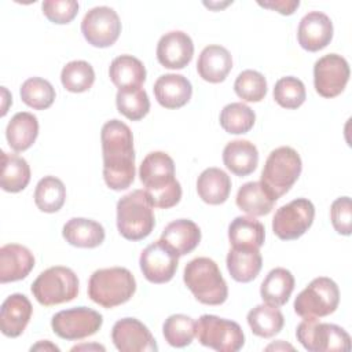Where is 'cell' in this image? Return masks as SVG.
<instances>
[{
  "label": "cell",
  "mask_w": 352,
  "mask_h": 352,
  "mask_svg": "<svg viewBox=\"0 0 352 352\" xmlns=\"http://www.w3.org/2000/svg\"><path fill=\"white\" fill-rule=\"evenodd\" d=\"M103 154V179L114 191L126 190L135 179L133 136L120 120H110L100 132Z\"/></svg>",
  "instance_id": "1"
},
{
  "label": "cell",
  "mask_w": 352,
  "mask_h": 352,
  "mask_svg": "<svg viewBox=\"0 0 352 352\" xmlns=\"http://www.w3.org/2000/svg\"><path fill=\"white\" fill-rule=\"evenodd\" d=\"M139 177L153 208L169 209L180 202L182 186L175 177V162L169 154L148 153L140 164Z\"/></svg>",
  "instance_id": "2"
},
{
  "label": "cell",
  "mask_w": 352,
  "mask_h": 352,
  "mask_svg": "<svg viewBox=\"0 0 352 352\" xmlns=\"http://www.w3.org/2000/svg\"><path fill=\"white\" fill-rule=\"evenodd\" d=\"M183 280L201 304L220 305L228 297V286L219 265L209 257H197L187 263Z\"/></svg>",
  "instance_id": "3"
},
{
  "label": "cell",
  "mask_w": 352,
  "mask_h": 352,
  "mask_svg": "<svg viewBox=\"0 0 352 352\" xmlns=\"http://www.w3.org/2000/svg\"><path fill=\"white\" fill-rule=\"evenodd\" d=\"M136 280L124 267L96 270L88 280V297L103 308H114L132 298Z\"/></svg>",
  "instance_id": "4"
},
{
  "label": "cell",
  "mask_w": 352,
  "mask_h": 352,
  "mask_svg": "<svg viewBox=\"0 0 352 352\" xmlns=\"http://www.w3.org/2000/svg\"><path fill=\"white\" fill-rule=\"evenodd\" d=\"M155 226L153 205L144 190H133L117 202V228L128 241L147 238Z\"/></svg>",
  "instance_id": "5"
},
{
  "label": "cell",
  "mask_w": 352,
  "mask_h": 352,
  "mask_svg": "<svg viewBox=\"0 0 352 352\" xmlns=\"http://www.w3.org/2000/svg\"><path fill=\"white\" fill-rule=\"evenodd\" d=\"M301 169L302 162L300 154L289 146H282L272 150L267 157L260 182L278 201L297 182Z\"/></svg>",
  "instance_id": "6"
},
{
  "label": "cell",
  "mask_w": 352,
  "mask_h": 352,
  "mask_svg": "<svg viewBox=\"0 0 352 352\" xmlns=\"http://www.w3.org/2000/svg\"><path fill=\"white\" fill-rule=\"evenodd\" d=\"M78 278L73 270L62 265L50 267L32 283V294L44 307L69 302L78 296Z\"/></svg>",
  "instance_id": "7"
},
{
  "label": "cell",
  "mask_w": 352,
  "mask_h": 352,
  "mask_svg": "<svg viewBox=\"0 0 352 352\" xmlns=\"http://www.w3.org/2000/svg\"><path fill=\"white\" fill-rule=\"evenodd\" d=\"M340 302V289L337 283L327 278L319 276L296 297L294 312L302 319H319L333 314Z\"/></svg>",
  "instance_id": "8"
},
{
  "label": "cell",
  "mask_w": 352,
  "mask_h": 352,
  "mask_svg": "<svg viewBox=\"0 0 352 352\" xmlns=\"http://www.w3.org/2000/svg\"><path fill=\"white\" fill-rule=\"evenodd\" d=\"M195 337L204 346L219 352H236L245 344V334L236 322L209 314L198 319Z\"/></svg>",
  "instance_id": "9"
},
{
  "label": "cell",
  "mask_w": 352,
  "mask_h": 352,
  "mask_svg": "<svg viewBox=\"0 0 352 352\" xmlns=\"http://www.w3.org/2000/svg\"><path fill=\"white\" fill-rule=\"evenodd\" d=\"M296 337L309 352H348L351 349V337L342 327L320 323L318 319H304L297 326Z\"/></svg>",
  "instance_id": "10"
},
{
  "label": "cell",
  "mask_w": 352,
  "mask_h": 352,
  "mask_svg": "<svg viewBox=\"0 0 352 352\" xmlns=\"http://www.w3.org/2000/svg\"><path fill=\"white\" fill-rule=\"evenodd\" d=\"M315 206L307 198H297L280 206L272 219V231L282 241L302 236L312 226Z\"/></svg>",
  "instance_id": "11"
},
{
  "label": "cell",
  "mask_w": 352,
  "mask_h": 352,
  "mask_svg": "<svg viewBox=\"0 0 352 352\" xmlns=\"http://www.w3.org/2000/svg\"><path fill=\"white\" fill-rule=\"evenodd\" d=\"M103 324L102 315L88 307H76L56 312L51 319L54 333L63 340L76 341L94 336Z\"/></svg>",
  "instance_id": "12"
},
{
  "label": "cell",
  "mask_w": 352,
  "mask_h": 352,
  "mask_svg": "<svg viewBox=\"0 0 352 352\" xmlns=\"http://www.w3.org/2000/svg\"><path fill=\"white\" fill-rule=\"evenodd\" d=\"M81 33L88 44L94 47H110L118 40L121 33L120 16L107 6L94 7L82 18Z\"/></svg>",
  "instance_id": "13"
},
{
  "label": "cell",
  "mask_w": 352,
  "mask_h": 352,
  "mask_svg": "<svg viewBox=\"0 0 352 352\" xmlns=\"http://www.w3.org/2000/svg\"><path fill=\"white\" fill-rule=\"evenodd\" d=\"M349 65L338 54H327L314 65V87L323 98H336L346 87L349 80Z\"/></svg>",
  "instance_id": "14"
},
{
  "label": "cell",
  "mask_w": 352,
  "mask_h": 352,
  "mask_svg": "<svg viewBox=\"0 0 352 352\" xmlns=\"http://www.w3.org/2000/svg\"><path fill=\"white\" fill-rule=\"evenodd\" d=\"M139 265L148 282L166 283L176 274L179 256L165 242L158 239L140 253Z\"/></svg>",
  "instance_id": "15"
},
{
  "label": "cell",
  "mask_w": 352,
  "mask_h": 352,
  "mask_svg": "<svg viewBox=\"0 0 352 352\" xmlns=\"http://www.w3.org/2000/svg\"><path fill=\"white\" fill-rule=\"evenodd\" d=\"M111 340L114 346L121 352L158 351L157 342L147 326L135 318L117 320L111 329Z\"/></svg>",
  "instance_id": "16"
},
{
  "label": "cell",
  "mask_w": 352,
  "mask_h": 352,
  "mask_svg": "<svg viewBox=\"0 0 352 352\" xmlns=\"http://www.w3.org/2000/svg\"><path fill=\"white\" fill-rule=\"evenodd\" d=\"M194 55V43L191 37L182 30L165 33L157 44V59L166 69L186 67Z\"/></svg>",
  "instance_id": "17"
},
{
  "label": "cell",
  "mask_w": 352,
  "mask_h": 352,
  "mask_svg": "<svg viewBox=\"0 0 352 352\" xmlns=\"http://www.w3.org/2000/svg\"><path fill=\"white\" fill-rule=\"evenodd\" d=\"M333 38V22L320 11H311L305 14L297 29V40L301 48L316 52L330 44Z\"/></svg>",
  "instance_id": "18"
},
{
  "label": "cell",
  "mask_w": 352,
  "mask_h": 352,
  "mask_svg": "<svg viewBox=\"0 0 352 352\" xmlns=\"http://www.w3.org/2000/svg\"><path fill=\"white\" fill-rule=\"evenodd\" d=\"M33 314V307L25 294L8 296L0 308V330L6 337L16 338L26 329Z\"/></svg>",
  "instance_id": "19"
},
{
  "label": "cell",
  "mask_w": 352,
  "mask_h": 352,
  "mask_svg": "<svg viewBox=\"0 0 352 352\" xmlns=\"http://www.w3.org/2000/svg\"><path fill=\"white\" fill-rule=\"evenodd\" d=\"M34 267L33 253L18 243H8L0 249V282L8 283L26 278Z\"/></svg>",
  "instance_id": "20"
},
{
  "label": "cell",
  "mask_w": 352,
  "mask_h": 352,
  "mask_svg": "<svg viewBox=\"0 0 352 352\" xmlns=\"http://www.w3.org/2000/svg\"><path fill=\"white\" fill-rule=\"evenodd\" d=\"M157 102L165 109L183 107L192 95L191 82L182 74L169 73L157 78L153 87Z\"/></svg>",
  "instance_id": "21"
},
{
  "label": "cell",
  "mask_w": 352,
  "mask_h": 352,
  "mask_svg": "<svg viewBox=\"0 0 352 352\" xmlns=\"http://www.w3.org/2000/svg\"><path fill=\"white\" fill-rule=\"evenodd\" d=\"M232 69V58L227 48L212 44L205 47L197 62V72L199 77L208 82L217 84L226 80Z\"/></svg>",
  "instance_id": "22"
},
{
  "label": "cell",
  "mask_w": 352,
  "mask_h": 352,
  "mask_svg": "<svg viewBox=\"0 0 352 352\" xmlns=\"http://www.w3.org/2000/svg\"><path fill=\"white\" fill-rule=\"evenodd\" d=\"M179 257L191 253L201 241L199 227L188 219H179L169 223L160 238Z\"/></svg>",
  "instance_id": "23"
},
{
  "label": "cell",
  "mask_w": 352,
  "mask_h": 352,
  "mask_svg": "<svg viewBox=\"0 0 352 352\" xmlns=\"http://www.w3.org/2000/svg\"><path fill=\"white\" fill-rule=\"evenodd\" d=\"M223 162L231 173L239 177H245L253 173L257 168V147L252 142L245 139L228 142L223 150Z\"/></svg>",
  "instance_id": "24"
},
{
  "label": "cell",
  "mask_w": 352,
  "mask_h": 352,
  "mask_svg": "<svg viewBox=\"0 0 352 352\" xmlns=\"http://www.w3.org/2000/svg\"><path fill=\"white\" fill-rule=\"evenodd\" d=\"M226 263L234 280L248 283L256 279L261 271L263 257L260 250L254 248H231Z\"/></svg>",
  "instance_id": "25"
},
{
  "label": "cell",
  "mask_w": 352,
  "mask_h": 352,
  "mask_svg": "<svg viewBox=\"0 0 352 352\" xmlns=\"http://www.w3.org/2000/svg\"><path fill=\"white\" fill-rule=\"evenodd\" d=\"M62 235L67 243L76 248L92 249L104 241V228L95 220L73 217L62 228Z\"/></svg>",
  "instance_id": "26"
},
{
  "label": "cell",
  "mask_w": 352,
  "mask_h": 352,
  "mask_svg": "<svg viewBox=\"0 0 352 352\" xmlns=\"http://www.w3.org/2000/svg\"><path fill=\"white\" fill-rule=\"evenodd\" d=\"M236 206L249 216H265L268 214L276 199L270 194L261 182H248L242 184L235 198Z\"/></svg>",
  "instance_id": "27"
},
{
  "label": "cell",
  "mask_w": 352,
  "mask_h": 352,
  "mask_svg": "<svg viewBox=\"0 0 352 352\" xmlns=\"http://www.w3.org/2000/svg\"><path fill=\"white\" fill-rule=\"evenodd\" d=\"M197 192L209 205H220L231 192V179L220 168H208L197 179Z\"/></svg>",
  "instance_id": "28"
},
{
  "label": "cell",
  "mask_w": 352,
  "mask_h": 352,
  "mask_svg": "<svg viewBox=\"0 0 352 352\" xmlns=\"http://www.w3.org/2000/svg\"><path fill=\"white\" fill-rule=\"evenodd\" d=\"M294 289V276L286 268L271 270L260 286V296L265 304L274 307L285 305Z\"/></svg>",
  "instance_id": "29"
},
{
  "label": "cell",
  "mask_w": 352,
  "mask_h": 352,
  "mask_svg": "<svg viewBox=\"0 0 352 352\" xmlns=\"http://www.w3.org/2000/svg\"><path fill=\"white\" fill-rule=\"evenodd\" d=\"M38 121L37 117L28 111H19L12 116L6 128V138L10 147L16 151L28 150L37 139Z\"/></svg>",
  "instance_id": "30"
},
{
  "label": "cell",
  "mask_w": 352,
  "mask_h": 352,
  "mask_svg": "<svg viewBox=\"0 0 352 352\" xmlns=\"http://www.w3.org/2000/svg\"><path fill=\"white\" fill-rule=\"evenodd\" d=\"M228 239L232 248H254L264 245V226L253 216H238L228 226Z\"/></svg>",
  "instance_id": "31"
},
{
  "label": "cell",
  "mask_w": 352,
  "mask_h": 352,
  "mask_svg": "<svg viewBox=\"0 0 352 352\" xmlns=\"http://www.w3.org/2000/svg\"><path fill=\"white\" fill-rule=\"evenodd\" d=\"M109 76L118 89L142 87L146 80V67L140 59L132 55H120L110 63Z\"/></svg>",
  "instance_id": "32"
},
{
  "label": "cell",
  "mask_w": 352,
  "mask_h": 352,
  "mask_svg": "<svg viewBox=\"0 0 352 352\" xmlns=\"http://www.w3.org/2000/svg\"><path fill=\"white\" fill-rule=\"evenodd\" d=\"M30 182V166L25 158L1 151L0 186L7 192H19Z\"/></svg>",
  "instance_id": "33"
},
{
  "label": "cell",
  "mask_w": 352,
  "mask_h": 352,
  "mask_svg": "<svg viewBox=\"0 0 352 352\" xmlns=\"http://www.w3.org/2000/svg\"><path fill=\"white\" fill-rule=\"evenodd\" d=\"M246 319L252 333L261 338H271L276 336L285 324V318L279 308L270 304L256 305L248 312Z\"/></svg>",
  "instance_id": "34"
},
{
  "label": "cell",
  "mask_w": 352,
  "mask_h": 352,
  "mask_svg": "<svg viewBox=\"0 0 352 352\" xmlns=\"http://www.w3.org/2000/svg\"><path fill=\"white\" fill-rule=\"evenodd\" d=\"M66 199V187L55 176H44L38 180L34 190V204L45 213L58 212Z\"/></svg>",
  "instance_id": "35"
},
{
  "label": "cell",
  "mask_w": 352,
  "mask_h": 352,
  "mask_svg": "<svg viewBox=\"0 0 352 352\" xmlns=\"http://www.w3.org/2000/svg\"><path fill=\"white\" fill-rule=\"evenodd\" d=\"M117 110L131 121L142 120L150 110L147 92L142 87L120 88L116 95Z\"/></svg>",
  "instance_id": "36"
},
{
  "label": "cell",
  "mask_w": 352,
  "mask_h": 352,
  "mask_svg": "<svg viewBox=\"0 0 352 352\" xmlns=\"http://www.w3.org/2000/svg\"><path fill=\"white\" fill-rule=\"evenodd\" d=\"M195 324L197 322L184 314L170 315L162 324L164 338L170 346L184 348L190 345L195 337Z\"/></svg>",
  "instance_id": "37"
},
{
  "label": "cell",
  "mask_w": 352,
  "mask_h": 352,
  "mask_svg": "<svg viewBox=\"0 0 352 352\" xmlns=\"http://www.w3.org/2000/svg\"><path fill=\"white\" fill-rule=\"evenodd\" d=\"M256 121L254 111L242 102L228 103L220 113L221 128L232 135L249 132Z\"/></svg>",
  "instance_id": "38"
},
{
  "label": "cell",
  "mask_w": 352,
  "mask_h": 352,
  "mask_svg": "<svg viewBox=\"0 0 352 352\" xmlns=\"http://www.w3.org/2000/svg\"><path fill=\"white\" fill-rule=\"evenodd\" d=\"M19 94L22 102L34 110H45L55 100L52 84L41 77H30L23 81Z\"/></svg>",
  "instance_id": "39"
},
{
  "label": "cell",
  "mask_w": 352,
  "mask_h": 352,
  "mask_svg": "<svg viewBox=\"0 0 352 352\" xmlns=\"http://www.w3.org/2000/svg\"><path fill=\"white\" fill-rule=\"evenodd\" d=\"M60 81L63 88L69 92H85L94 85V67L85 60H72L63 66L60 72Z\"/></svg>",
  "instance_id": "40"
},
{
  "label": "cell",
  "mask_w": 352,
  "mask_h": 352,
  "mask_svg": "<svg viewBox=\"0 0 352 352\" xmlns=\"http://www.w3.org/2000/svg\"><path fill=\"white\" fill-rule=\"evenodd\" d=\"M307 98L304 82L293 76L282 77L275 82L274 87V99L275 102L285 109H297L300 107Z\"/></svg>",
  "instance_id": "41"
},
{
  "label": "cell",
  "mask_w": 352,
  "mask_h": 352,
  "mask_svg": "<svg viewBox=\"0 0 352 352\" xmlns=\"http://www.w3.org/2000/svg\"><path fill=\"white\" fill-rule=\"evenodd\" d=\"M234 91L245 102H260L267 95V80L260 72L248 69L235 78Z\"/></svg>",
  "instance_id": "42"
},
{
  "label": "cell",
  "mask_w": 352,
  "mask_h": 352,
  "mask_svg": "<svg viewBox=\"0 0 352 352\" xmlns=\"http://www.w3.org/2000/svg\"><path fill=\"white\" fill-rule=\"evenodd\" d=\"M41 10L48 21L65 25L76 18L78 3L76 0H45L41 4Z\"/></svg>",
  "instance_id": "43"
},
{
  "label": "cell",
  "mask_w": 352,
  "mask_h": 352,
  "mask_svg": "<svg viewBox=\"0 0 352 352\" xmlns=\"http://www.w3.org/2000/svg\"><path fill=\"white\" fill-rule=\"evenodd\" d=\"M330 220L334 230L341 235L352 232V205L349 197L337 198L330 206Z\"/></svg>",
  "instance_id": "44"
},
{
  "label": "cell",
  "mask_w": 352,
  "mask_h": 352,
  "mask_svg": "<svg viewBox=\"0 0 352 352\" xmlns=\"http://www.w3.org/2000/svg\"><path fill=\"white\" fill-rule=\"evenodd\" d=\"M258 6L278 11L282 15H292L300 6L298 0H272V1H258Z\"/></svg>",
  "instance_id": "45"
},
{
  "label": "cell",
  "mask_w": 352,
  "mask_h": 352,
  "mask_svg": "<svg viewBox=\"0 0 352 352\" xmlns=\"http://www.w3.org/2000/svg\"><path fill=\"white\" fill-rule=\"evenodd\" d=\"M30 351H56V352H59V348L45 340V341H40L36 345H33L30 348Z\"/></svg>",
  "instance_id": "46"
},
{
  "label": "cell",
  "mask_w": 352,
  "mask_h": 352,
  "mask_svg": "<svg viewBox=\"0 0 352 352\" xmlns=\"http://www.w3.org/2000/svg\"><path fill=\"white\" fill-rule=\"evenodd\" d=\"M89 351V349H94V351H104V346L103 345H99V344H81V345H76L72 348L73 352L76 351Z\"/></svg>",
  "instance_id": "47"
},
{
  "label": "cell",
  "mask_w": 352,
  "mask_h": 352,
  "mask_svg": "<svg viewBox=\"0 0 352 352\" xmlns=\"http://www.w3.org/2000/svg\"><path fill=\"white\" fill-rule=\"evenodd\" d=\"M278 348H283V349H290V351H293L294 348L292 346V345H289V344H285V342H282V341H279L278 342V345L276 344H272V345H268L265 349H278Z\"/></svg>",
  "instance_id": "48"
}]
</instances>
